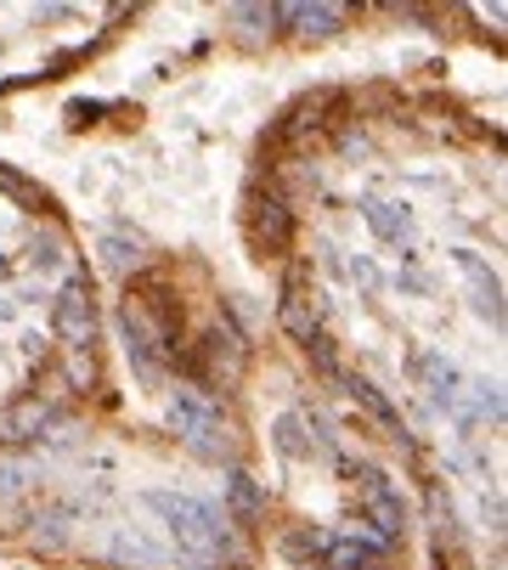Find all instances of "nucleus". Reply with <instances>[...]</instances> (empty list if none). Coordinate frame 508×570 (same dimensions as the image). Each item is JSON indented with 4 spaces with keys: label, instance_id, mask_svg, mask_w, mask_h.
<instances>
[{
    "label": "nucleus",
    "instance_id": "1",
    "mask_svg": "<svg viewBox=\"0 0 508 570\" xmlns=\"http://www.w3.org/2000/svg\"><path fill=\"white\" fill-rule=\"evenodd\" d=\"M169 424H176L193 446H215V435H221V406H215L209 395L182 390L176 401H169Z\"/></svg>",
    "mask_w": 508,
    "mask_h": 570
},
{
    "label": "nucleus",
    "instance_id": "2",
    "mask_svg": "<svg viewBox=\"0 0 508 570\" xmlns=\"http://www.w3.org/2000/svg\"><path fill=\"white\" fill-rule=\"evenodd\" d=\"M57 328H62V340L79 351V345H91V328H97V322H91V299H85L79 288H68L62 294V305H57Z\"/></svg>",
    "mask_w": 508,
    "mask_h": 570
}]
</instances>
